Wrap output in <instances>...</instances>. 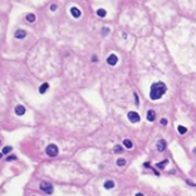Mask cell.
<instances>
[{"instance_id":"obj_1","label":"cell","mask_w":196,"mask_h":196,"mask_svg":"<svg viewBox=\"0 0 196 196\" xmlns=\"http://www.w3.org/2000/svg\"><path fill=\"white\" fill-rule=\"evenodd\" d=\"M167 91V86L165 83L162 82H157L155 84H152L150 90V98L152 100H158L161 96L165 94V92Z\"/></svg>"},{"instance_id":"obj_2","label":"cell","mask_w":196,"mask_h":196,"mask_svg":"<svg viewBox=\"0 0 196 196\" xmlns=\"http://www.w3.org/2000/svg\"><path fill=\"white\" fill-rule=\"evenodd\" d=\"M46 154L50 157H55L57 156V154H58V148L56 145H48L47 148H46Z\"/></svg>"},{"instance_id":"obj_3","label":"cell","mask_w":196,"mask_h":196,"mask_svg":"<svg viewBox=\"0 0 196 196\" xmlns=\"http://www.w3.org/2000/svg\"><path fill=\"white\" fill-rule=\"evenodd\" d=\"M40 189L43 192H45L46 194H52L53 193V186L50 185L49 183H46V181H43V183H40Z\"/></svg>"},{"instance_id":"obj_4","label":"cell","mask_w":196,"mask_h":196,"mask_svg":"<svg viewBox=\"0 0 196 196\" xmlns=\"http://www.w3.org/2000/svg\"><path fill=\"white\" fill-rule=\"evenodd\" d=\"M128 119L130 120V122L136 123V122H139V121H140V117H139V114H138L137 112L130 111V112L128 113Z\"/></svg>"},{"instance_id":"obj_5","label":"cell","mask_w":196,"mask_h":196,"mask_svg":"<svg viewBox=\"0 0 196 196\" xmlns=\"http://www.w3.org/2000/svg\"><path fill=\"white\" fill-rule=\"evenodd\" d=\"M106 62H108V64L109 65H116L117 63H118V57H117V55H114V54H111L108 58H106Z\"/></svg>"},{"instance_id":"obj_6","label":"cell","mask_w":196,"mask_h":196,"mask_svg":"<svg viewBox=\"0 0 196 196\" xmlns=\"http://www.w3.org/2000/svg\"><path fill=\"white\" fill-rule=\"evenodd\" d=\"M166 146H167L166 141L162 140V139L157 142V149H158V151H164L165 149H166Z\"/></svg>"},{"instance_id":"obj_7","label":"cell","mask_w":196,"mask_h":196,"mask_svg":"<svg viewBox=\"0 0 196 196\" xmlns=\"http://www.w3.org/2000/svg\"><path fill=\"white\" fill-rule=\"evenodd\" d=\"M15 112H16L17 116H24V113L26 112V110L23 106H17L15 108Z\"/></svg>"},{"instance_id":"obj_8","label":"cell","mask_w":196,"mask_h":196,"mask_svg":"<svg viewBox=\"0 0 196 196\" xmlns=\"http://www.w3.org/2000/svg\"><path fill=\"white\" fill-rule=\"evenodd\" d=\"M155 118H156V113H155V111L154 110H149L147 112V120L152 122V121L155 120Z\"/></svg>"},{"instance_id":"obj_9","label":"cell","mask_w":196,"mask_h":196,"mask_svg":"<svg viewBox=\"0 0 196 196\" xmlns=\"http://www.w3.org/2000/svg\"><path fill=\"white\" fill-rule=\"evenodd\" d=\"M26 31L25 30H23V29H19V30H17L15 33V37L16 38H25L26 37Z\"/></svg>"},{"instance_id":"obj_10","label":"cell","mask_w":196,"mask_h":196,"mask_svg":"<svg viewBox=\"0 0 196 196\" xmlns=\"http://www.w3.org/2000/svg\"><path fill=\"white\" fill-rule=\"evenodd\" d=\"M71 14L73 15V17L74 18H79L81 16V11L77 8H75V7H73V8H71Z\"/></svg>"},{"instance_id":"obj_11","label":"cell","mask_w":196,"mask_h":196,"mask_svg":"<svg viewBox=\"0 0 196 196\" xmlns=\"http://www.w3.org/2000/svg\"><path fill=\"white\" fill-rule=\"evenodd\" d=\"M114 187V181H106L104 183V188L106 189H111V188H113Z\"/></svg>"},{"instance_id":"obj_12","label":"cell","mask_w":196,"mask_h":196,"mask_svg":"<svg viewBox=\"0 0 196 196\" xmlns=\"http://www.w3.org/2000/svg\"><path fill=\"white\" fill-rule=\"evenodd\" d=\"M96 15L99 16V17H101V18H104L106 16V11L104 9H99V10H96Z\"/></svg>"},{"instance_id":"obj_13","label":"cell","mask_w":196,"mask_h":196,"mask_svg":"<svg viewBox=\"0 0 196 196\" xmlns=\"http://www.w3.org/2000/svg\"><path fill=\"white\" fill-rule=\"evenodd\" d=\"M47 89H48V84L47 83H44L43 85H40V87H39V93H45L46 91H47Z\"/></svg>"},{"instance_id":"obj_14","label":"cell","mask_w":196,"mask_h":196,"mask_svg":"<svg viewBox=\"0 0 196 196\" xmlns=\"http://www.w3.org/2000/svg\"><path fill=\"white\" fill-rule=\"evenodd\" d=\"M123 145H124V147L128 148V149H131V148H132V142H131L129 139H124V140H123Z\"/></svg>"},{"instance_id":"obj_15","label":"cell","mask_w":196,"mask_h":196,"mask_svg":"<svg viewBox=\"0 0 196 196\" xmlns=\"http://www.w3.org/2000/svg\"><path fill=\"white\" fill-rule=\"evenodd\" d=\"M26 19L28 20L29 23H34V21H35V19H36V17H35V15H34V14H28V15H27V17H26Z\"/></svg>"},{"instance_id":"obj_16","label":"cell","mask_w":196,"mask_h":196,"mask_svg":"<svg viewBox=\"0 0 196 196\" xmlns=\"http://www.w3.org/2000/svg\"><path fill=\"white\" fill-rule=\"evenodd\" d=\"M177 130H178V132H179L181 135H185V133L187 132V129L185 128V127H183V126H178Z\"/></svg>"},{"instance_id":"obj_17","label":"cell","mask_w":196,"mask_h":196,"mask_svg":"<svg viewBox=\"0 0 196 196\" xmlns=\"http://www.w3.org/2000/svg\"><path fill=\"white\" fill-rule=\"evenodd\" d=\"M117 165H118V166H124V165H126V160H124L123 158H120V159L117 160Z\"/></svg>"},{"instance_id":"obj_18","label":"cell","mask_w":196,"mask_h":196,"mask_svg":"<svg viewBox=\"0 0 196 196\" xmlns=\"http://www.w3.org/2000/svg\"><path fill=\"white\" fill-rule=\"evenodd\" d=\"M167 164H168V160L166 159V160H164V162H159V164H157V167H159V168H164Z\"/></svg>"},{"instance_id":"obj_19","label":"cell","mask_w":196,"mask_h":196,"mask_svg":"<svg viewBox=\"0 0 196 196\" xmlns=\"http://www.w3.org/2000/svg\"><path fill=\"white\" fill-rule=\"evenodd\" d=\"M114 152H117V154H121V152H122V147L121 146H114Z\"/></svg>"},{"instance_id":"obj_20","label":"cell","mask_w":196,"mask_h":196,"mask_svg":"<svg viewBox=\"0 0 196 196\" xmlns=\"http://www.w3.org/2000/svg\"><path fill=\"white\" fill-rule=\"evenodd\" d=\"M10 150H11V147H5L2 149V154H8Z\"/></svg>"},{"instance_id":"obj_21","label":"cell","mask_w":196,"mask_h":196,"mask_svg":"<svg viewBox=\"0 0 196 196\" xmlns=\"http://www.w3.org/2000/svg\"><path fill=\"white\" fill-rule=\"evenodd\" d=\"M110 30H109V28H106V27H104L103 29H102V33H103V35H106V33H109Z\"/></svg>"},{"instance_id":"obj_22","label":"cell","mask_w":196,"mask_h":196,"mask_svg":"<svg viewBox=\"0 0 196 196\" xmlns=\"http://www.w3.org/2000/svg\"><path fill=\"white\" fill-rule=\"evenodd\" d=\"M160 124L166 126V124H167V120H166V119H161V120H160Z\"/></svg>"},{"instance_id":"obj_23","label":"cell","mask_w":196,"mask_h":196,"mask_svg":"<svg viewBox=\"0 0 196 196\" xmlns=\"http://www.w3.org/2000/svg\"><path fill=\"white\" fill-rule=\"evenodd\" d=\"M135 100H136V103L138 104V103H139V100H138V95H137L136 93H135Z\"/></svg>"},{"instance_id":"obj_24","label":"cell","mask_w":196,"mask_h":196,"mask_svg":"<svg viewBox=\"0 0 196 196\" xmlns=\"http://www.w3.org/2000/svg\"><path fill=\"white\" fill-rule=\"evenodd\" d=\"M50 10H52V11L56 10V6H55V5H52V7H50Z\"/></svg>"},{"instance_id":"obj_25","label":"cell","mask_w":196,"mask_h":196,"mask_svg":"<svg viewBox=\"0 0 196 196\" xmlns=\"http://www.w3.org/2000/svg\"><path fill=\"white\" fill-rule=\"evenodd\" d=\"M12 159H16V157L15 156H12V157H8V159H7V160H12Z\"/></svg>"},{"instance_id":"obj_26","label":"cell","mask_w":196,"mask_h":196,"mask_svg":"<svg viewBox=\"0 0 196 196\" xmlns=\"http://www.w3.org/2000/svg\"><path fill=\"white\" fill-rule=\"evenodd\" d=\"M136 196H145L143 194H141V193H138V194H136Z\"/></svg>"},{"instance_id":"obj_27","label":"cell","mask_w":196,"mask_h":196,"mask_svg":"<svg viewBox=\"0 0 196 196\" xmlns=\"http://www.w3.org/2000/svg\"><path fill=\"white\" fill-rule=\"evenodd\" d=\"M92 60H94V62H96V56H93V57H92Z\"/></svg>"},{"instance_id":"obj_28","label":"cell","mask_w":196,"mask_h":196,"mask_svg":"<svg viewBox=\"0 0 196 196\" xmlns=\"http://www.w3.org/2000/svg\"><path fill=\"white\" fill-rule=\"evenodd\" d=\"M1 157H2V154H1V152H0V158H1Z\"/></svg>"},{"instance_id":"obj_29","label":"cell","mask_w":196,"mask_h":196,"mask_svg":"<svg viewBox=\"0 0 196 196\" xmlns=\"http://www.w3.org/2000/svg\"><path fill=\"white\" fill-rule=\"evenodd\" d=\"M194 152H195V154H196V148H195V149H194Z\"/></svg>"}]
</instances>
